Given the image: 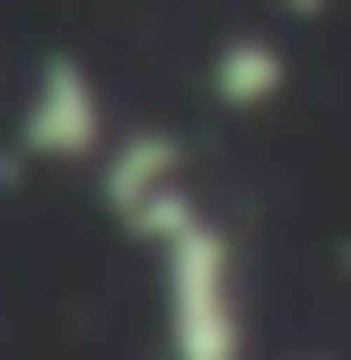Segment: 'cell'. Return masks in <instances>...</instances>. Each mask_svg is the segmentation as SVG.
<instances>
[{"label": "cell", "mask_w": 351, "mask_h": 360, "mask_svg": "<svg viewBox=\"0 0 351 360\" xmlns=\"http://www.w3.org/2000/svg\"><path fill=\"white\" fill-rule=\"evenodd\" d=\"M18 141L53 167H97L114 123H105V88L88 79L79 62H44L27 79V105H18Z\"/></svg>", "instance_id": "1"}, {"label": "cell", "mask_w": 351, "mask_h": 360, "mask_svg": "<svg viewBox=\"0 0 351 360\" xmlns=\"http://www.w3.org/2000/svg\"><path fill=\"white\" fill-rule=\"evenodd\" d=\"M281 79H290V62H281L263 35H228L220 62H211V97H220V105H272Z\"/></svg>", "instance_id": "2"}, {"label": "cell", "mask_w": 351, "mask_h": 360, "mask_svg": "<svg viewBox=\"0 0 351 360\" xmlns=\"http://www.w3.org/2000/svg\"><path fill=\"white\" fill-rule=\"evenodd\" d=\"M281 9H325V0H281Z\"/></svg>", "instance_id": "3"}]
</instances>
